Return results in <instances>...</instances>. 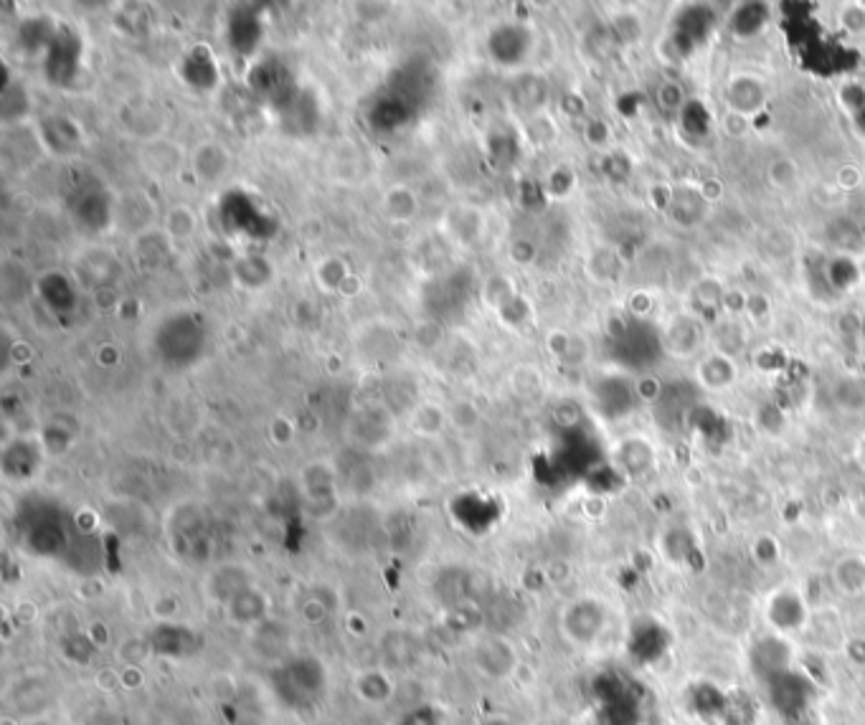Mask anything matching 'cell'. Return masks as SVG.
<instances>
[{
	"instance_id": "3957f363",
	"label": "cell",
	"mask_w": 865,
	"mask_h": 725,
	"mask_svg": "<svg viewBox=\"0 0 865 725\" xmlns=\"http://www.w3.org/2000/svg\"><path fill=\"white\" fill-rule=\"evenodd\" d=\"M473 667L488 680H508L519 667V649L500 634H482L470 649Z\"/></svg>"
},
{
	"instance_id": "52a82bcc",
	"label": "cell",
	"mask_w": 865,
	"mask_h": 725,
	"mask_svg": "<svg viewBox=\"0 0 865 725\" xmlns=\"http://www.w3.org/2000/svg\"><path fill=\"white\" fill-rule=\"evenodd\" d=\"M355 688V695H358L363 703L368 705H382L386 700H391L394 695V678L389 675V670H384V667H374V670H363L358 678L353 682Z\"/></svg>"
},
{
	"instance_id": "7a4b0ae2",
	"label": "cell",
	"mask_w": 865,
	"mask_h": 725,
	"mask_svg": "<svg viewBox=\"0 0 865 725\" xmlns=\"http://www.w3.org/2000/svg\"><path fill=\"white\" fill-rule=\"evenodd\" d=\"M764 616L777 637H789V634L803 632L810 622V607H807L803 591L795 586H782L766 599Z\"/></svg>"
},
{
	"instance_id": "9c48e42d",
	"label": "cell",
	"mask_w": 865,
	"mask_h": 725,
	"mask_svg": "<svg viewBox=\"0 0 865 725\" xmlns=\"http://www.w3.org/2000/svg\"><path fill=\"white\" fill-rule=\"evenodd\" d=\"M770 181H772L774 189L789 191V189H795L797 181H799V170L789 158L774 160L772 168H770Z\"/></svg>"
},
{
	"instance_id": "8992f818",
	"label": "cell",
	"mask_w": 865,
	"mask_h": 725,
	"mask_svg": "<svg viewBox=\"0 0 865 725\" xmlns=\"http://www.w3.org/2000/svg\"><path fill=\"white\" fill-rule=\"evenodd\" d=\"M208 597H212L218 607H226L229 601H234L239 597V593H244L247 589H252L254 586V578L252 574L247 571V568H239V566H224L218 568V571L208 578Z\"/></svg>"
},
{
	"instance_id": "8fae6325",
	"label": "cell",
	"mask_w": 865,
	"mask_h": 725,
	"mask_svg": "<svg viewBox=\"0 0 865 725\" xmlns=\"http://www.w3.org/2000/svg\"><path fill=\"white\" fill-rule=\"evenodd\" d=\"M855 462H858V467L865 472V431L858 437V442H855Z\"/></svg>"
},
{
	"instance_id": "30bf717a",
	"label": "cell",
	"mask_w": 865,
	"mask_h": 725,
	"mask_svg": "<svg viewBox=\"0 0 865 725\" xmlns=\"http://www.w3.org/2000/svg\"><path fill=\"white\" fill-rule=\"evenodd\" d=\"M840 21H843V26L851 31V34H861L865 29V8L847 5L845 13H840Z\"/></svg>"
},
{
	"instance_id": "5b68a950",
	"label": "cell",
	"mask_w": 865,
	"mask_h": 725,
	"mask_svg": "<svg viewBox=\"0 0 865 725\" xmlns=\"http://www.w3.org/2000/svg\"><path fill=\"white\" fill-rule=\"evenodd\" d=\"M830 581L840 597L861 599L865 597V556L861 553H847L840 556L830 568Z\"/></svg>"
},
{
	"instance_id": "7c38bea8",
	"label": "cell",
	"mask_w": 865,
	"mask_h": 725,
	"mask_svg": "<svg viewBox=\"0 0 865 725\" xmlns=\"http://www.w3.org/2000/svg\"><path fill=\"white\" fill-rule=\"evenodd\" d=\"M36 725H48V723H36Z\"/></svg>"
},
{
	"instance_id": "ba28073f",
	"label": "cell",
	"mask_w": 865,
	"mask_h": 725,
	"mask_svg": "<svg viewBox=\"0 0 865 725\" xmlns=\"http://www.w3.org/2000/svg\"><path fill=\"white\" fill-rule=\"evenodd\" d=\"M698 378L708 388H724L733 381V365L726 361V355H710L698 369Z\"/></svg>"
},
{
	"instance_id": "6da1fadb",
	"label": "cell",
	"mask_w": 865,
	"mask_h": 725,
	"mask_svg": "<svg viewBox=\"0 0 865 725\" xmlns=\"http://www.w3.org/2000/svg\"><path fill=\"white\" fill-rule=\"evenodd\" d=\"M606 626H610V609L594 597L573 599L564 607L559 619L564 639L577 649H592L606 634Z\"/></svg>"
},
{
	"instance_id": "277c9868",
	"label": "cell",
	"mask_w": 865,
	"mask_h": 725,
	"mask_svg": "<svg viewBox=\"0 0 865 725\" xmlns=\"http://www.w3.org/2000/svg\"><path fill=\"white\" fill-rule=\"evenodd\" d=\"M270 611H272V601L257 584L224 607V614L229 619V624L247 632L260 630V626L266 622V616H270Z\"/></svg>"
}]
</instances>
